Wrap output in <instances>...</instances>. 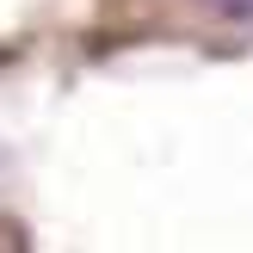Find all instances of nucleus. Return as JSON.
Wrapping results in <instances>:
<instances>
[{"label": "nucleus", "mask_w": 253, "mask_h": 253, "mask_svg": "<svg viewBox=\"0 0 253 253\" xmlns=\"http://www.w3.org/2000/svg\"><path fill=\"white\" fill-rule=\"evenodd\" d=\"M216 19H241V25H253V0H204Z\"/></svg>", "instance_id": "nucleus-1"}]
</instances>
